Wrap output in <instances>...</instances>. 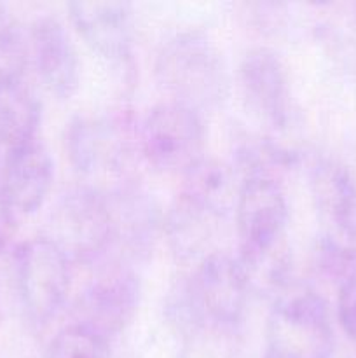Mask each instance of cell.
Segmentation results:
<instances>
[{
  "label": "cell",
  "instance_id": "14",
  "mask_svg": "<svg viewBox=\"0 0 356 358\" xmlns=\"http://www.w3.org/2000/svg\"><path fill=\"white\" fill-rule=\"evenodd\" d=\"M314 205L327 234L356 245V177L334 157H318L309 170Z\"/></svg>",
  "mask_w": 356,
  "mask_h": 358
},
{
  "label": "cell",
  "instance_id": "2",
  "mask_svg": "<svg viewBox=\"0 0 356 358\" xmlns=\"http://www.w3.org/2000/svg\"><path fill=\"white\" fill-rule=\"evenodd\" d=\"M49 240L70 264L98 266L114 250L110 199L89 184L72 185L56 201Z\"/></svg>",
  "mask_w": 356,
  "mask_h": 358
},
{
  "label": "cell",
  "instance_id": "1",
  "mask_svg": "<svg viewBox=\"0 0 356 358\" xmlns=\"http://www.w3.org/2000/svg\"><path fill=\"white\" fill-rule=\"evenodd\" d=\"M156 77L171 100L201 110L225 101L229 72L222 51L206 31L187 28L163 42Z\"/></svg>",
  "mask_w": 356,
  "mask_h": 358
},
{
  "label": "cell",
  "instance_id": "3",
  "mask_svg": "<svg viewBox=\"0 0 356 358\" xmlns=\"http://www.w3.org/2000/svg\"><path fill=\"white\" fill-rule=\"evenodd\" d=\"M334 348L328 304L316 290L293 283L276 297L264 358H332Z\"/></svg>",
  "mask_w": 356,
  "mask_h": 358
},
{
  "label": "cell",
  "instance_id": "25",
  "mask_svg": "<svg viewBox=\"0 0 356 358\" xmlns=\"http://www.w3.org/2000/svg\"><path fill=\"white\" fill-rule=\"evenodd\" d=\"M0 149H2V143H0ZM3 156H6V152L2 154V150H0V173H2V166H3Z\"/></svg>",
  "mask_w": 356,
  "mask_h": 358
},
{
  "label": "cell",
  "instance_id": "26",
  "mask_svg": "<svg viewBox=\"0 0 356 358\" xmlns=\"http://www.w3.org/2000/svg\"><path fill=\"white\" fill-rule=\"evenodd\" d=\"M348 358H356V353H353V355H349Z\"/></svg>",
  "mask_w": 356,
  "mask_h": 358
},
{
  "label": "cell",
  "instance_id": "8",
  "mask_svg": "<svg viewBox=\"0 0 356 358\" xmlns=\"http://www.w3.org/2000/svg\"><path fill=\"white\" fill-rule=\"evenodd\" d=\"M142 283L135 269L122 259H105L84 287L75 303L77 320L112 339L135 318Z\"/></svg>",
  "mask_w": 356,
  "mask_h": 358
},
{
  "label": "cell",
  "instance_id": "4",
  "mask_svg": "<svg viewBox=\"0 0 356 358\" xmlns=\"http://www.w3.org/2000/svg\"><path fill=\"white\" fill-rule=\"evenodd\" d=\"M181 294V311L191 324L225 331L241 324L251 292L237 259L209 252L199 261Z\"/></svg>",
  "mask_w": 356,
  "mask_h": 358
},
{
  "label": "cell",
  "instance_id": "17",
  "mask_svg": "<svg viewBox=\"0 0 356 358\" xmlns=\"http://www.w3.org/2000/svg\"><path fill=\"white\" fill-rule=\"evenodd\" d=\"M42 103L27 77L0 79V143L3 149L38 138Z\"/></svg>",
  "mask_w": 356,
  "mask_h": 358
},
{
  "label": "cell",
  "instance_id": "13",
  "mask_svg": "<svg viewBox=\"0 0 356 358\" xmlns=\"http://www.w3.org/2000/svg\"><path fill=\"white\" fill-rule=\"evenodd\" d=\"M68 14L77 34L96 55L112 63L131 58L135 16L126 2H72Z\"/></svg>",
  "mask_w": 356,
  "mask_h": 358
},
{
  "label": "cell",
  "instance_id": "16",
  "mask_svg": "<svg viewBox=\"0 0 356 358\" xmlns=\"http://www.w3.org/2000/svg\"><path fill=\"white\" fill-rule=\"evenodd\" d=\"M184 187L178 196L212 219L220 220L234 210L239 185L232 168L213 157H202L184 175Z\"/></svg>",
  "mask_w": 356,
  "mask_h": 358
},
{
  "label": "cell",
  "instance_id": "6",
  "mask_svg": "<svg viewBox=\"0 0 356 358\" xmlns=\"http://www.w3.org/2000/svg\"><path fill=\"white\" fill-rule=\"evenodd\" d=\"M140 149L147 163L161 173L184 175L205 157L201 114L173 100L156 105L142 122Z\"/></svg>",
  "mask_w": 356,
  "mask_h": 358
},
{
  "label": "cell",
  "instance_id": "7",
  "mask_svg": "<svg viewBox=\"0 0 356 358\" xmlns=\"http://www.w3.org/2000/svg\"><path fill=\"white\" fill-rule=\"evenodd\" d=\"M65 143L77 173L98 184L110 182L107 194L133 185L131 143L119 121L79 115L70 121Z\"/></svg>",
  "mask_w": 356,
  "mask_h": 358
},
{
  "label": "cell",
  "instance_id": "23",
  "mask_svg": "<svg viewBox=\"0 0 356 358\" xmlns=\"http://www.w3.org/2000/svg\"><path fill=\"white\" fill-rule=\"evenodd\" d=\"M337 318L344 334L356 343V276L339 287Z\"/></svg>",
  "mask_w": 356,
  "mask_h": 358
},
{
  "label": "cell",
  "instance_id": "18",
  "mask_svg": "<svg viewBox=\"0 0 356 358\" xmlns=\"http://www.w3.org/2000/svg\"><path fill=\"white\" fill-rule=\"evenodd\" d=\"M216 220L194 208L191 203L178 196L177 201L163 219V231L168 238L171 252L180 261L206 257V247Z\"/></svg>",
  "mask_w": 356,
  "mask_h": 358
},
{
  "label": "cell",
  "instance_id": "9",
  "mask_svg": "<svg viewBox=\"0 0 356 358\" xmlns=\"http://www.w3.org/2000/svg\"><path fill=\"white\" fill-rule=\"evenodd\" d=\"M234 215L239 252L265 250L283 243L288 222V203L281 182L271 177L243 178Z\"/></svg>",
  "mask_w": 356,
  "mask_h": 358
},
{
  "label": "cell",
  "instance_id": "22",
  "mask_svg": "<svg viewBox=\"0 0 356 358\" xmlns=\"http://www.w3.org/2000/svg\"><path fill=\"white\" fill-rule=\"evenodd\" d=\"M314 268L339 287L356 276V245L325 233L314 248Z\"/></svg>",
  "mask_w": 356,
  "mask_h": 358
},
{
  "label": "cell",
  "instance_id": "15",
  "mask_svg": "<svg viewBox=\"0 0 356 358\" xmlns=\"http://www.w3.org/2000/svg\"><path fill=\"white\" fill-rule=\"evenodd\" d=\"M107 194V192H105ZM110 199L114 220V248H119V259H142L149 255L163 229L161 215L149 194L135 184L107 194Z\"/></svg>",
  "mask_w": 356,
  "mask_h": 358
},
{
  "label": "cell",
  "instance_id": "20",
  "mask_svg": "<svg viewBox=\"0 0 356 358\" xmlns=\"http://www.w3.org/2000/svg\"><path fill=\"white\" fill-rule=\"evenodd\" d=\"M45 358H110V339L73 322L52 338Z\"/></svg>",
  "mask_w": 356,
  "mask_h": 358
},
{
  "label": "cell",
  "instance_id": "10",
  "mask_svg": "<svg viewBox=\"0 0 356 358\" xmlns=\"http://www.w3.org/2000/svg\"><path fill=\"white\" fill-rule=\"evenodd\" d=\"M241 93L251 114L276 129L292 121L290 80L281 58L267 48L250 49L239 63Z\"/></svg>",
  "mask_w": 356,
  "mask_h": 358
},
{
  "label": "cell",
  "instance_id": "11",
  "mask_svg": "<svg viewBox=\"0 0 356 358\" xmlns=\"http://www.w3.org/2000/svg\"><path fill=\"white\" fill-rule=\"evenodd\" d=\"M54 163L40 140L6 150L0 173V205L14 217L31 215L47 199Z\"/></svg>",
  "mask_w": 356,
  "mask_h": 358
},
{
  "label": "cell",
  "instance_id": "21",
  "mask_svg": "<svg viewBox=\"0 0 356 358\" xmlns=\"http://www.w3.org/2000/svg\"><path fill=\"white\" fill-rule=\"evenodd\" d=\"M28 41L14 14L0 3V79L27 77Z\"/></svg>",
  "mask_w": 356,
  "mask_h": 358
},
{
  "label": "cell",
  "instance_id": "24",
  "mask_svg": "<svg viewBox=\"0 0 356 358\" xmlns=\"http://www.w3.org/2000/svg\"><path fill=\"white\" fill-rule=\"evenodd\" d=\"M16 231V217L0 205V255L9 248Z\"/></svg>",
  "mask_w": 356,
  "mask_h": 358
},
{
  "label": "cell",
  "instance_id": "12",
  "mask_svg": "<svg viewBox=\"0 0 356 358\" xmlns=\"http://www.w3.org/2000/svg\"><path fill=\"white\" fill-rule=\"evenodd\" d=\"M28 51L49 93L58 100H70L79 90L80 63L65 24L49 14L37 17L30 27Z\"/></svg>",
  "mask_w": 356,
  "mask_h": 358
},
{
  "label": "cell",
  "instance_id": "19",
  "mask_svg": "<svg viewBox=\"0 0 356 358\" xmlns=\"http://www.w3.org/2000/svg\"><path fill=\"white\" fill-rule=\"evenodd\" d=\"M297 163L299 152L265 136H248L236 149V166L243 171V178H278L281 171L290 170Z\"/></svg>",
  "mask_w": 356,
  "mask_h": 358
},
{
  "label": "cell",
  "instance_id": "5",
  "mask_svg": "<svg viewBox=\"0 0 356 358\" xmlns=\"http://www.w3.org/2000/svg\"><path fill=\"white\" fill-rule=\"evenodd\" d=\"M21 306L34 327H45L65 304L72 264L47 236L24 241L14 254Z\"/></svg>",
  "mask_w": 356,
  "mask_h": 358
}]
</instances>
